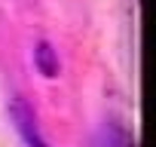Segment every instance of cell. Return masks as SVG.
<instances>
[{"mask_svg": "<svg viewBox=\"0 0 156 147\" xmlns=\"http://www.w3.org/2000/svg\"><path fill=\"white\" fill-rule=\"evenodd\" d=\"M9 117H12V126L19 129V135L28 141V147H49V144L43 141L40 129H37V117H34V110H31L22 98H12V104H9Z\"/></svg>", "mask_w": 156, "mask_h": 147, "instance_id": "obj_1", "label": "cell"}, {"mask_svg": "<svg viewBox=\"0 0 156 147\" xmlns=\"http://www.w3.org/2000/svg\"><path fill=\"white\" fill-rule=\"evenodd\" d=\"M37 67H40L43 77H55V74H58V55H55V49L49 43L37 46Z\"/></svg>", "mask_w": 156, "mask_h": 147, "instance_id": "obj_2", "label": "cell"}]
</instances>
